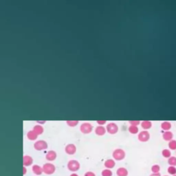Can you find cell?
<instances>
[{"mask_svg":"<svg viewBox=\"0 0 176 176\" xmlns=\"http://www.w3.org/2000/svg\"><path fill=\"white\" fill-rule=\"evenodd\" d=\"M162 155L163 157L168 158V157H170L171 156V151L168 149H165L162 151Z\"/></svg>","mask_w":176,"mask_h":176,"instance_id":"22","label":"cell"},{"mask_svg":"<svg viewBox=\"0 0 176 176\" xmlns=\"http://www.w3.org/2000/svg\"><path fill=\"white\" fill-rule=\"evenodd\" d=\"M70 176H78V175L77 173H72Z\"/></svg>","mask_w":176,"mask_h":176,"instance_id":"32","label":"cell"},{"mask_svg":"<svg viewBox=\"0 0 176 176\" xmlns=\"http://www.w3.org/2000/svg\"><path fill=\"white\" fill-rule=\"evenodd\" d=\"M138 140L140 142H147L150 139V133L147 130H143L138 133Z\"/></svg>","mask_w":176,"mask_h":176,"instance_id":"6","label":"cell"},{"mask_svg":"<svg viewBox=\"0 0 176 176\" xmlns=\"http://www.w3.org/2000/svg\"><path fill=\"white\" fill-rule=\"evenodd\" d=\"M126 155V153L123 149H116L112 153V156L116 160H123Z\"/></svg>","mask_w":176,"mask_h":176,"instance_id":"1","label":"cell"},{"mask_svg":"<svg viewBox=\"0 0 176 176\" xmlns=\"http://www.w3.org/2000/svg\"><path fill=\"white\" fill-rule=\"evenodd\" d=\"M106 131L110 134H116L118 132V126L115 123H110L106 126Z\"/></svg>","mask_w":176,"mask_h":176,"instance_id":"5","label":"cell"},{"mask_svg":"<svg viewBox=\"0 0 176 176\" xmlns=\"http://www.w3.org/2000/svg\"><path fill=\"white\" fill-rule=\"evenodd\" d=\"M33 131H34L37 135H41L43 132V128L41 125H36V126H35L34 129H33Z\"/></svg>","mask_w":176,"mask_h":176,"instance_id":"20","label":"cell"},{"mask_svg":"<svg viewBox=\"0 0 176 176\" xmlns=\"http://www.w3.org/2000/svg\"><path fill=\"white\" fill-rule=\"evenodd\" d=\"M129 123H130V125H134V126H138L140 124V120H130V121H129Z\"/></svg>","mask_w":176,"mask_h":176,"instance_id":"28","label":"cell"},{"mask_svg":"<svg viewBox=\"0 0 176 176\" xmlns=\"http://www.w3.org/2000/svg\"><path fill=\"white\" fill-rule=\"evenodd\" d=\"M65 151L69 155H73L76 153V147L74 144H68L65 147Z\"/></svg>","mask_w":176,"mask_h":176,"instance_id":"8","label":"cell"},{"mask_svg":"<svg viewBox=\"0 0 176 176\" xmlns=\"http://www.w3.org/2000/svg\"><path fill=\"white\" fill-rule=\"evenodd\" d=\"M169 147L171 150H176V140L173 139L170 140L169 142Z\"/></svg>","mask_w":176,"mask_h":176,"instance_id":"24","label":"cell"},{"mask_svg":"<svg viewBox=\"0 0 176 176\" xmlns=\"http://www.w3.org/2000/svg\"><path fill=\"white\" fill-rule=\"evenodd\" d=\"M33 162V159L32 158V157L29 156V155H24L23 156V165H24V167L31 165Z\"/></svg>","mask_w":176,"mask_h":176,"instance_id":"15","label":"cell"},{"mask_svg":"<svg viewBox=\"0 0 176 176\" xmlns=\"http://www.w3.org/2000/svg\"><path fill=\"white\" fill-rule=\"evenodd\" d=\"M101 175L102 176H112L113 175V172L110 169H105L102 171Z\"/></svg>","mask_w":176,"mask_h":176,"instance_id":"21","label":"cell"},{"mask_svg":"<svg viewBox=\"0 0 176 176\" xmlns=\"http://www.w3.org/2000/svg\"><path fill=\"white\" fill-rule=\"evenodd\" d=\"M104 165L105 167H106V169H112L115 167L116 165V162L113 159H108V160H106L104 162Z\"/></svg>","mask_w":176,"mask_h":176,"instance_id":"11","label":"cell"},{"mask_svg":"<svg viewBox=\"0 0 176 176\" xmlns=\"http://www.w3.org/2000/svg\"><path fill=\"white\" fill-rule=\"evenodd\" d=\"M107 132L106 128L103 126H100V125H98L96 127L95 129V133L98 135H105V133Z\"/></svg>","mask_w":176,"mask_h":176,"instance_id":"9","label":"cell"},{"mask_svg":"<svg viewBox=\"0 0 176 176\" xmlns=\"http://www.w3.org/2000/svg\"><path fill=\"white\" fill-rule=\"evenodd\" d=\"M93 125L91 123L86 122V123H83L81 124L80 127V130L83 133L88 134L91 133L92 130H93Z\"/></svg>","mask_w":176,"mask_h":176,"instance_id":"2","label":"cell"},{"mask_svg":"<svg viewBox=\"0 0 176 176\" xmlns=\"http://www.w3.org/2000/svg\"><path fill=\"white\" fill-rule=\"evenodd\" d=\"M173 176H176V174H175V175H173Z\"/></svg>","mask_w":176,"mask_h":176,"instance_id":"34","label":"cell"},{"mask_svg":"<svg viewBox=\"0 0 176 176\" xmlns=\"http://www.w3.org/2000/svg\"><path fill=\"white\" fill-rule=\"evenodd\" d=\"M128 173V171L125 167H120L116 170V174L118 176H127Z\"/></svg>","mask_w":176,"mask_h":176,"instance_id":"12","label":"cell"},{"mask_svg":"<svg viewBox=\"0 0 176 176\" xmlns=\"http://www.w3.org/2000/svg\"><path fill=\"white\" fill-rule=\"evenodd\" d=\"M162 138L166 141H170L173 140V133L171 131H165L162 134Z\"/></svg>","mask_w":176,"mask_h":176,"instance_id":"10","label":"cell"},{"mask_svg":"<svg viewBox=\"0 0 176 176\" xmlns=\"http://www.w3.org/2000/svg\"><path fill=\"white\" fill-rule=\"evenodd\" d=\"M80 167L79 162L76 160H71L68 162V169L71 171H76L80 169Z\"/></svg>","mask_w":176,"mask_h":176,"instance_id":"3","label":"cell"},{"mask_svg":"<svg viewBox=\"0 0 176 176\" xmlns=\"http://www.w3.org/2000/svg\"><path fill=\"white\" fill-rule=\"evenodd\" d=\"M34 147L36 150L41 151L46 149L48 148V144L44 140H39V141L36 142L34 145Z\"/></svg>","mask_w":176,"mask_h":176,"instance_id":"7","label":"cell"},{"mask_svg":"<svg viewBox=\"0 0 176 176\" xmlns=\"http://www.w3.org/2000/svg\"><path fill=\"white\" fill-rule=\"evenodd\" d=\"M167 171L171 175H175L176 174V167L174 166H169L167 169Z\"/></svg>","mask_w":176,"mask_h":176,"instance_id":"25","label":"cell"},{"mask_svg":"<svg viewBox=\"0 0 176 176\" xmlns=\"http://www.w3.org/2000/svg\"><path fill=\"white\" fill-rule=\"evenodd\" d=\"M168 163L170 166H176V157L175 156H171L169 157Z\"/></svg>","mask_w":176,"mask_h":176,"instance_id":"23","label":"cell"},{"mask_svg":"<svg viewBox=\"0 0 176 176\" xmlns=\"http://www.w3.org/2000/svg\"><path fill=\"white\" fill-rule=\"evenodd\" d=\"M128 130L129 132H130V133H131L132 134H136L138 133L139 132V129L138 126H134V125H130V126L129 127Z\"/></svg>","mask_w":176,"mask_h":176,"instance_id":"19","label":"cell"},{"mask_svg":"<svg viewBox=\"0 0 176 176\" xmlns=\"http://www.w3.org/2000/svg\"><path fill=\"white\" fill-rule=\"evenodd\" d=\"M140 125H141L142 128L145 130H149L152 127V123L150 120H143V121L140 123Z\"/></svg>","mask_w":176,"mask_h":176,"instance_id":"13","label":"cell"},{"mask_svg":"<svg viewBox=\"0 0 176 176\" xmlns=\"http://www.w3.org/2000/svg\"><path fill=\"white\" fill-rule=\"evenodd\" d=\"M43 172H44L47 175H51V174L54 173L56 170L55 168V166L52 163H46L43 166Z\"/></svg>","mask_w":176,"mask_h":176,"instance_id":"4","label":"cell"},{"mask_svg":"<svg viewBox=\"0 0 176 176\" xmlns=\"http://www.w3.org/2000/svg\"><path fill=\"white\" fill-rule=\"evenodd\" d=\"M27 136H28V138L29 139V140H36L37 138L38 135L33 130L30 131L29 132H28V134H27Z\"/></svg>","mask_w":176,"mask_h":176,"instance_id":"18","label":"cell"},{"mask_svg":"<svg viewBox=\"0 0 176 176\" xmlns=\"http://www.w3.org/2000/svg\"><path fill=\"white\" fill-rule=\"evenodd\" d=\"M84 176H96V174H95L94 172L90 171H87L85 173Z\"/></svg>","mask_w":176,"mask_h":176,"instance_id":"29","label":"cell"},{"mask_svg":"<svg viewBox=\"0 0 176 176\" xmlns=\"http://www.w3.org/2000/svg\"><path fill=\"white\" fill-rule=\"evenodd\" d=\"M171 123L169 121H165L161 124V128L165 131H169L171 128Z\"/></svg>","mask_w":176,"mask_h":176,"instance_id":"16","label":"cell"},{"mask_svg":"<svg viewBox=\"0 0 176 176\" xmlns=\"http://www.w3.org/2000/svg\"><path fill=\"white\" fill-rule=\"evenodd\" d=\"M160 167L158 165H153L151 167V171L153 173H160Z\"/></svg>","mask_w":176,"mask_h":176,"instance_id":"27","label":"cell"},{"mask_svg":"<svg viewBox=\"0 0 176 176\" xmlns=\"http://www.w3.org/2000/svg\"><path fill=\"white\" fill-rule=\"evenodd\" d=\"M149 176H161V174L160 173H153Z\"/></svg>","mask_w":176,"mask_h":176,"instance_id":"31","label":"cell"},{"mask_svg":"<svg viewBox=\"0 0 176 176\" xmlns=\"http://www.w3.org/2000/svg\"><path fill=\"white\" fill-rule=\"evenodd\" d=\"M66 123H67V125H69L70 127H74L78 125V120H68V121L66 122Z\"/></svg>","mask_w":176,"mask_h":176,"instance_id":"26","label":"cell"},{"mask_svg":"<svg viewBox=\"0 0 176 176\" xmlns=\"http://www.w3.org/2000/svg\"><path fill=\"white\" fill-rule=\"evenodd\" d=\"M163 176H169V175H163Z\"/></svg>","mask_w":176,"mask_h":176,"instance_id":"35","label":"cell"},{"mask_svg":"<svg viewBox=\"0 0 176 176\" xmlns=\"http://www.w3.org/2000/svg\"><path fill=\"white\" fill-rule=\"evenodd\" d=\"M26 167H23V174H26Z\"/></svg>","mask_w":176,"mask_h":176,"instance_id":"33","label":"cell"},{"mask_svg":"<svg viewBox=\"0 0 176 176\" xmlns=\"http://www.w3.org/2000/svg\"><path fill=\"white\" fill-rule=\"evenodd\" d=\"M97 123H98V125L103 126L104 125L107 123V120H97Z\"/></svg>","mask_w":176,"mask_h":176,"instance_id":"30","label":"cell"},{"mask_svg":"<svg viewBox=\"0 0 176 176\" xmlns=\"http://www.w3.org/2000/svg\"><path fill=\"white\" fill-rule=\"evenodd\" d=\"M46 159L49 161H53L56 159V153L54 151H50L46 154Z\"/></svg>","mask_w":176,"mask_h":176,"instance_id":"14","label":"cell"},{"mask_svg":"<svg viewBox=\"0 0 176 176\" xmlns=\"http://www.w3.org/2000/svg\"><path fill=\"white\" fill-rule=\"evenodd\" d=\"M33 171L35 174H36V175H41V174L42 173L43 169L41 167H40V166L34 165L33 167Z\"/></svg>","mask_w":176,"mask_h":176,"instance_id":"17","label":"cell"}]
</instances>
